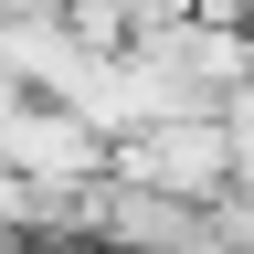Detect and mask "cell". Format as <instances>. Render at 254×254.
<instances>
[{"instance_id":"cell-1","label":"cell","mask_w":254,"mask_h":254,"mask_svg":"<svg viewBox=\"0 0 254 254\" xmlns=\"http://www.w3.org/2000/svg\"><path fill=\"white\" fill-rule=\"evenodd\" d=\"M117 180L159 190V201H180V212H222L244 190V148H233L222 117H170V127H148V138L117 148Z\"/></svg>"},{"instance_id":"cell-2","label":"cell","mask_w":254,"mask_h":254,"mask_svg":"<svg viewBox=\"0 0 254 254\" xmlns=\"http://www.w3.org/2000/svg\"><path fill=\"white\" fill-rule=\"evenodd\" d=\"M0 170L32 190H95V180H117V138H95L53 95H0Z\"/></svg>"}]
</instances>
